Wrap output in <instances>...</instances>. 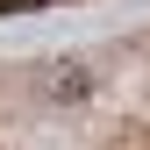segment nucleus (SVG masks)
I'll list each match as a JSON object with an SVG mask.
<instances>
[{"instance_id": "obj_1", "label": "nucleus", "mask_w": 150, "mask_h": 150, "mask_svg": "<svg viewBox=\"0 0 150 150\" xmlns=\"http://www.w3.org/2000/svg\"><path fill=\"white\" fill-rule=\"evenodd\" d=\"M22 7H36V0H0V14H22Z\"/></svg>"}]
</instances>
